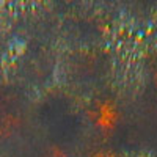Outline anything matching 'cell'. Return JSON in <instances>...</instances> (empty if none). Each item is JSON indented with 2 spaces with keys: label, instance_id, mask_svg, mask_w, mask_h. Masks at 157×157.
Listing matches in <instances>:
<instances>
[{
  "label": "cell",
  "instance_id": "obj_1",
  "mask_svg": "<svg viewBox=\"0 0 157 157\" xmlns=\"http://www.w3.org/2000/svg\"><path fill=\"white\" fill-rule=\"evenodd\" d=\"M88 120L101 134L109 135L121 123V110L120 105L112 98L96 99L88 109Z\"/></svg>",
  "mask_w": 157,
  "mask_h": 157
},
{
  "label": "cell",
  "instance_id": "obj_2",
  "mask_svg": "<svg viewBox=\"0 0 157 157\" xmlns=\"http://www.w3.org/2000/svg\"><path fill=\"white\" fill-rule=\"evenodd\" d=\"M86 157H123L118 151H115L113 148H105V146H99V148H94L91 149Z\"/></svg>",
  "mask_w": 157,
  "mask_h": 157
},
{
  "label": "cell",
  "instance_id": "obj_3",
  "mask_svg": "<svg viewBox=\"0 0 157 157\" xmlns=\"http://www.w3.org/2000/svg\"><path fill=\"white\" fill-rule=\"evenodd\" d=\"M152 82H154V85L157 88V66L154 68V72H152Z\"/></svg>",
  "mask_w": 157,
  "mask_h": 157
}]
</instances>
